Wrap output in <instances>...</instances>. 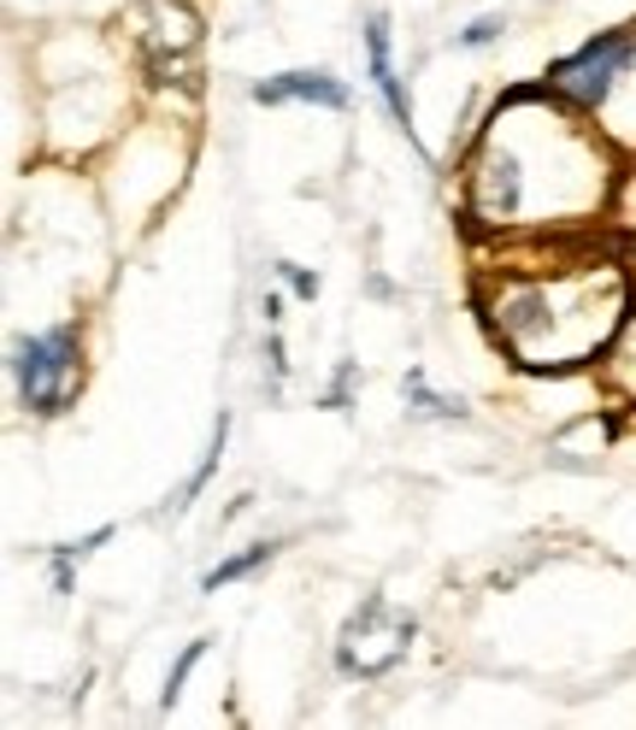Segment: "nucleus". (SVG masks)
<instances>
[{"label":"nucleus","mask_w":636,"mask_h":730,"mask_svg":"<svg viewBox=\"0 0 636 730\" xmlns=\"http://www.w3.org/2000/svg\"><path fill=\"white\" fill-rule=\"evenodd\" d=\"M260 313H266V325H283V295H278V288H266Z\"/></svg>","instance_id":"aec40b11"},{"label":"nucleus","mask_w":636,"mask_h":730,"mask_svg":"<svg viewBox=\"0 0 636 730\" xmlns=\"http://www.w3.org/2000/svg\"><path fill=\"white\" fill-rule=\"evenodd\" d=\"M278 277L289 283V295H295V301H313V295H319V271H306V265H289V260H283Z\"/></svg>","instance_id":"6ab92c4d"},{"label":"nucleus","mask_w":636,"mask_h":730,"mask_svg":"<svg viewBox=\"0 0 636 730\" xmlns=\"http://www.w3.org/2000/svg\"><path fill=\"white\" fill-rule=\"evenodd\" d=\"M495 348L525 371H572L607 353L630 313V277L578 230H525L477 295Z\"/></svg>","instance_id":"f03ea898"},{"label":"nucleus","mask_w":636,"mask_h":730,"mask_svg":"<svg viewBox=\"0 0 636 730\" xmlns=\"http://www.w3.org/2000/svg\"><path fill=\"white\" fill-rule=\"evenodd\" d=\"M266 371H271V395H283V378H289V353H283V325H266Z\"/></svg>","instance_id":"f3484780"},{"label":"nucleus","mask_w":636,"mask_h":730,"mask_svg":"<svg viewBox=\"0 0 636 730\" xmlns=\"http://www.w3.org/2000/svg\"><path fill=\"white\" fill-rule=\"evenodd\" d=\"M595 124L607 130V142H613V148H636V54H630V65H625V72H618L613 95L601 100Z\"/></svg>","instance_id":"1a4fd4ad"},{"label":"nucleus","mask_w":636,"mask_h":730,"mask_svg":"<svg viewBox=\"0 0 636 730\" xmlns=\"http://www.w3.org/2000/svg\"><path fill=\"white\" fill-rule=\"evenodd\" d=\"M419 631L412 613H395L384 596H366L359 613L342 624V642H336V672L342 677H384L395 660H407V642Z\"/></svg>","instance_id":"39448f33"},{"label":"nucleus","mask_w":636,"mask_h":730,"mask_svg":"<svg viewBox=\"0 0 636 730\" xmlns=\"http://www.w3.org/2000/svg\"><path fill=\"white\" fill-rule=\"evenodd\" d=\"M136 47H142V72L153 83H188L201 47V12L188 0H142L136 7Z\"/></svg>","instance_id":"20e7f679"},{"label":"nucleus","mask_w":636,"mask_h":730,"mask_svg":"<svg viewBox=\"0 0 636 730\" xmlns=\"http://www.w3.org/2000/svg\"><path fill=\"white\" fill-rule=\"evenodd\" d=\"M601 383H607L618 401L636 406V301H630V313H625V325H618V336L607 342V353H601Z\"/></svg>","instance_id":"9d476101"},{"label":"nucleus","mask_w":636,"mask_h":730,"mask_svg":"<svg viewBox=\"0 0 636 730\" xmlns=\"http://www.w3.org/2000/svg\"><path fill=\"white\" fill-rule=\"evenodd\" d=\"M201 654H206V636H195V642H188V649L177 654V666L165 672V689H160V707H165V712L177 707V695H183V684H188V672L201 666Z\"/></svg>","instance_id":"2eb2a0df"},{"label":"nucleus","mask_w":636,"mask_h":730,"mask_svg":"<svg viewBox=\"0 0 636 730\" xmlns=\"http://www.w3.org/2000/svg\"><path fill=\"white\" fill-rule=\"evenodd\" d=\"M401 395H407V418H466V401L460 395H436L431 383H424V371L412 366L407 378H401Z\"/></svg>","instance_id":"f8f14e48"},{"label":"nucleus","mask_w":636,"mask_h":730,"mask_svg":"<svg viewBox=\"0 0 636 730\" xmlns=\"http://www.w3.org/2000/svg\"><path fill=\"white\" fill-rule=\"evenodd\" d=\"M12 389H19V406L36 418H60L65 406L77 401L83 389V330L77 318L65 325H47V330H30V336H12Z\"/></svg>","instance_id":"7ed1b4c3"},{"label":"nucleus","mask_w":636,"mask_h":730,"mask_svg":"<svg viewBox=\"0 0 636 730\" xmlns=\"http://www.w3.org/2000/svg\"><path fill=\"white\" fill-rule=\"evenodd\" d=\"M366 72H371V89L384 95V107H389V118L401 124V135L412 148H419V130H412V100H407V89H401V77H395V42H389V12H366Z\"/></svg>","instance_id":"6e6552de"},{"label":"nucleus","mask_w":636,"mask_h":730,"mask_svg":"<svg viewBox=\"0 0 636 730\" xmlns=\"http://www.w3.org/2000/svg\"><path fill=\"white\" fill-rule=\"evenodd\" d=\"M107 542H112V524H100V531L77 536V542H54V548H47V559H72V566H77V559H89L95 548H107Z\"/></svg>","instance_id":"dca6fc26"},{"label":"nucleus","mask_w":636,"mask_h":730,"mask_svg":"<svg viewBox=\"0 0 636 730\" xmlns=\"http://www.w3.org/2000/svg\"><path fill=\"white\" fill-rule=\"evenodd\" d=\"M613 183V142L590 112L542 83L507 95L466 160V218L484 230H572L601 213Z\"/></svg>","instance_id":"f257e3e1"},{"label":"nucleus","mask_w":636,"mask_h":730,"mask_svg":"<svg viewBox=\"0 0 636 730\" xmlns=\"http://www.w3.org/2000/svg\"><path fill=\"white\" fill-rule=\"evenodd\" d=\"M225 443H230V413H218V424H213V443H206V454H201V466L188 471V483H183V495L171 501V513H188V506L201 501V489L218 478V460H225Z\"/></svg>","instance_id":"ddd939ff"},{"label":"nucleus","mask_w":636,"mask_h":730,"mask_svg":"<svg viewBox=\"0 0 636 730\" xmlns=\"http://www.w3.org/2000/svg\"><path fill=\"white\" fill-rule=\"evenodd\" d=\"M502 30H507L502 12H477L466 30H454V47H460V54H477V47H495V42H502Z\"/></svg>","instance_id":"4468645a"},{"label":"nucleus","mask_w":636,"mask_h":730,"mask_svg":"<svg viewBox=\"0 0 636 730\" xmlns=\"http://www.w3.org/2000/svg\"><path fill=\"white\" fill-rule=\"evenodd\" d=\"M636 54V30H601V36H590L578 47V54H565L548 65V89H554L565 107H578V112H601V100L613 95V83L618 72L630 65Z\"/></svg>","instance_id":"423d86ee"},{"label":"nucleus","mask_w":636,"mask_h":730,"mask_svg":"<svg viewBox=\"0 0 636 730\" xmlns=\"http://www.w3.org/2000/svg\"><path fill=\"white\" fill-rule=\"evenodd\" d=\"M354 378H359V366L342 360L336 366V383L324 389V406H331V413H348V406H354Z\"/></svg>","instance_id":"a211bd4d"},{"label":"nucleus","mask_w":636,"mask_h":730,"mask_svg":"<svg viewBox=\"0 0 636 730\" xmlns=\"http://www.w3.org/2000/svg\"><path fill=\"white\" fill-rule=\"evenodd\" d=\"M248 95L254 107H289V100H306V107H324V112L354 107V89L336 72H278V77H260Z\"/></svg>","instance_id":"0eeeda50"},{"label":"nucleus","mask_w":636,"mask_h":730,"mask_svg":"<svg viewBox=\"0 0 636 730\" xmlns=\"http://www.w3.org/2000/svg\"><path fill=\"white\" fill-rule=\"evenodd\" d=\"M278 548H283V542H254V548L218 559L213 571H201V596H218V589H230V584H242V577H254L260 566H271V559H278Z\"/></svg>","instance_id":"9b49d317"}]
</instances>
